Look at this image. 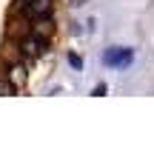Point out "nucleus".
<instances>
[{"mask_svg": "<svg viewBox=\"0 0 154 154\" xmlns=\"http://www.w3.org/2000/svg\"><path fill=\"white\" fill-rule=\"evenodd\" d=\"M106 91H109V86H106V83H97V86H94V91H91V94H94V97H103Z\"/></svg>", "mask_w": 154, "mask_h": 154, "instance_id": "nucleus-2", "label": "nucleus"}, {"mask_svg": "<svg viewBox=\"0 0 154 154\" xmlns=\"http://www.w3.org/2000/svg\"><path fill=\"white\" fill-rule=\"evenodd\" d=\"M103 63L109 69L123 72V69H128L134 63V49H131V46H111V49L103 51Z\"/></svg>", "mask_w": 154, "mask_h": 154, "instance_id": "nucleus-1", "label": "nucleus"}, {"mask_svg": "<svg viewBox=\"0 0 154 154\" xmlns=\"http://www.w3.org/2000/svg\"><path fill=\"white\" fill-rule=\"evenodd\" d=\"M69 63H72L74 69H83V60H80V57H77V54H69Z\"/></svg>", "mask_w": 154, "mask_h": 154, "instance_id": "nucleus-3", "label": "nucleus"}]
</instances>
